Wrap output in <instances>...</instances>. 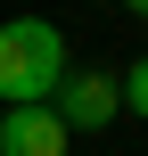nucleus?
<instances>
[{
	"label": "nucleus",
	"mask_w": 148,
	"mask_h": 156,
	"mask_svg": "<svg viewBox=\"0 0 148 156\" xmlns=\"http://www.w3.org/2000/svg\"><path fill=\"white\" fill-rule=\"evenodd\" d=\"M66 33L49 16H8L0 25V107H41L66 74Z\"/></svg>",
	"instance_id": "f257e3e1"
},
{
	"label": "nucleus",
	"mask_w": 148,
	"mask_h": 156,
	"mask_svg": "<svg viewBox=\"0 0 148 156\" xmlns=\"http://www.w3.org/2000/svg\"><path fill=\"white\" fill-rule=\"evenodd\" d=\"M49 107H58V123H66V132H107V123L124 115V90H115V74H107V66H66V74H58V90H49Z\"/></svg>",
	"instance_id": "f03ea898"
},
{
	"label": "nucleus",
	"mask_w": 148,
	"mask_h": 156,
	"mask_svg": "<svg viewBox=\"0 0 148 156\" xmlns=\"http://www.w3.org/2000/svg\"><path fill=\"white\" fill-rule=\"evenodd\" d=\"M74 148V132L58 123V107L41 99V107H8L0 115V156H66Z\"/></svg>",
	"instance_id": "7ed1b4c3"
},
{
	"label": "nucleus",
	"mask_w": 148,
	"mask_h": 156,
	"mask_svg": "<svg viewBox=\"0 0 148 156\" xmlns=\"http://www.w3.org/2000/svg\"><path fill=\"white\" fill-rule=\"evenodd\" d=\"M115 90H124V115H148V58L115 74Z\"/></svg>",
	"instance_id": "20e7f679"
},
{
	"label": "nucleus",
	"mask_w": 148,
	"mask_h": 156,
	"mask_svg": "<svg viewBox=\"0 0 148 156\" xmlns=\"http://www.w3.org/2000/svg\"><path fill=\"white\" fill-rule=\"evenodd\" d=\"M124 8H132V16H148V0H124Z\"/></svg>",
	"instance_id": "39448f33"
}]
</instances>
